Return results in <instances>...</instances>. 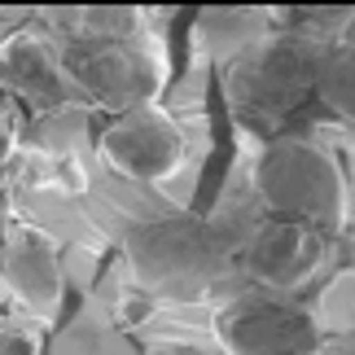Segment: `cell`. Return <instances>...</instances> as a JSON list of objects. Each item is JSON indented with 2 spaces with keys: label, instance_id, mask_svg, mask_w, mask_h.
<instances>
[{
  "label": "cell",
  "instance_id": "cell-1",
  "mask_svg": "<svg viewBox=\"0 0 355 355\" xmlns=\"http://www.w3.org/2000/svg\"><path fill=\"white\" fill-rule=\"evenodd\" d=\"M250 189L272 220L338 233L347 224V180L329 149L303 136H277L250 162Z\"/></svg>",
  "mask_w": 355,
  "mask_h": 355
},
{
  "label": "cell",
  "instance_id": "cell-2",
  "mask_svg": "<svg viewBox=\"0 0 355 355\" xmlns=\"http://www.w3.org/2000/svg\"><path fill=\"white\" fill-rule=\"evenodd\" d=\"M324 49L311 35H277L250 49L228 71V101L250 123H277L316 92Z\"/></svg>",
  "mask_w": 355,
  "mask_h": 355
},
{
  "label": "cell",
  "instance_id": "cell-3",
  "mask_svg": "<svg viewBox=\"0 0 355 355\" xmlns=\"http://www.w3.org/2000/svg\"><path fill=\"white\" fill-rule=\"evenodd\" d=\"M215 338L224 355H324V329L307 307L285 294H237L215 311Z\"/></svg>",
  "mask_w": 355,
  "mask_h": 355
},
{
  "label": "cell",
  "instance_id": "cell-4",
  "mask_svg": "<svg viewBox=\"0 0 355 355\" xmlns=\"http://www.w3.org/2000/svg\"><path fill=\"white\" fill-rule=\"evenodd\" d=\"M66 71L79 97L119 114L154 105L149 97L158 88V58L132 35H79L66 49Z\"/></svg>",
  "mask_w": 355,
  "mask_h": 355
},
{
  "label": "cell",
  "instance_id": "cell-5",
  "mask_svg": "<svg viewBox=\"0 0 355 355\" xmlns=\"http://www.w3.org/2000/svg\"><path fill=\"white\" fill-rule=\"evenodd\" d=\"M97 149H101V162L110 171H119L123 180L158 184V180H171L184 167L189 141L167 110L136 105V110H123L105 123Z\"/></svg>",
  "mask_w": 355,
  "mask_h": 355
},
{
  "label": "cell",
  "instance_id": "cell-6",
  "mask_svg": "<svg viewBox=\"0 0 355 355\" xmlns=\"http://www.w3.org/2000/svg\"><path fill=\"white\" fill-rule=\"evenodd\" d=\"M324 254H329V233L290 220H268L263 228H254L250 245H245V268L263 290L290 294L303 290L324 268Z\"/></svg>",
  "mask_w": 355,
  "mask_h": 355
},
{
  "label": "cell",
  "instance_id": "cell-7",
  "mask_svg": "<svg viewBox=\"0 0 355 355\" xmlns=\"http://www.w3.org/2000/svg\"><path fill=\"white\" fill-rule=\"evenodd\" d=\"M5 294L40 320L58 311L62 263L44 233H35V228H9L5 233Z\"/></svg>",
  "mask_w": 355,
  "mask_h": 355
},
{
  "label": "cell",
  "instance_id": "cell-8",
  "mask_svg": "<svg viewBox=\"0 0 355 355\" xmlns=\"http://www.w3.org/2000/svg\"><path fill=\"white\" fill-rule=\"evenodd\" d=\"M5 84L31 105H62L79 97L66 71V53L44 44L40 35H18L5 44Z\"/></svg>",
  "mask_w": 355,
  "mask_h": 355
},
{
  "label": "cell",
  "instance_id": "cell-9",
  "mask_svg": "<svg viewBox=\"0 0 355 355\" xmlns=\"http://www.w3.org/2000/svg\"><path fill=\"white\" fill-rule=\"evenodd\" d=\"M136 259L145 268H154L158 277H180V272H198L207 259V241L198 237V228L184 224H162L154 233H145L136 245Z\"/></svg>",
  "mask_w": 355,
  "mask_h": 355
},
{
  "label": "cell",
  "instance_id": "cell-10",
  "mask_svg": "<svg viewBox=\"0 0 355 355\" xmlns=\"http://www.w3.org/2000/svg\"><path fill=\"white\" fill-rule=\"evenodd\" d=\"M316 97L334 119L355 123V49L324 53V66H320V79H316Z\"/></svg>",
  "mask_w": 355,
  "mask_h": 355
},
{
  "label": "cell",
  "instance_id": "cell-11",
  "mask_svg": "<svg viewBox=\"0 0 355 355\" xmlns=\"http://www.w3.org/2000/svg\"><path fill=\"white\" fill-rule=\"evenodd\" d=\"M5 355H31V343L22 334H5Z\"/></svg>",
  "mask_w": 355,
  "mask_h": 355
},
{
  "label": "cell",
  "instance_id": "cell-12",
  "mask_svg": "<svg viewBox=\"0 0 355 355\" xmlns=\"http://www.w3.org/2000/svg\"><path fill=\"white\" fill-rule=\"evenodd\" d=\"M324 355H355V334L351 338H338V343L324 347Z\"/></svg>",
  "mask_w": 355,
  "mask_h": 355
},
{
  "label": "cell",
  "instance_id": "cell-13",
  "mask_svg": "<svg viewBox=\"0 0 355 355\" xmlns=\"http://www.w3.org/2000/svg\"><path fill=\"white\" fill-rule=\"evenodd\" d=\"M162 355H207V351H198V347H171V351H162Z\"/></svg>",
  "mask_w": 355,
  "mask_h": 355
}]
</instances>
